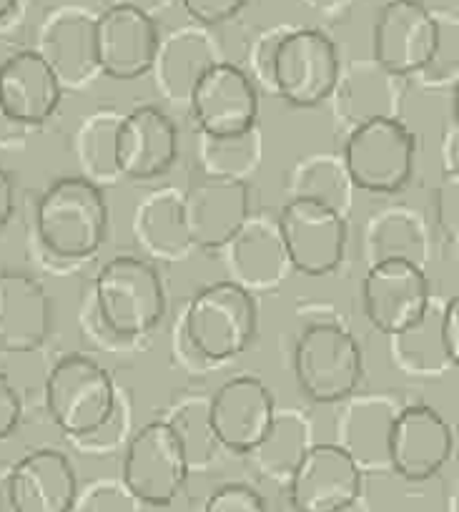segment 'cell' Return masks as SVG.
<instances>
[{
    "label": "cell",
    "instance_id": "34",
    "mask_svg": "<svg viewBox=\"0 0 459 512\" xmlns=\"http://www.w3.org/2000/svg\"><path fill=\"white\" fill-rule=\"evenodd\" d=\"M389 339H392V354L397 364L409 372L437 374L452 367L442 342V309H434L432 304L417 324Z\"/></svg>",
    "mask_w": 459,
    "mask_h": 512
},
{
    "label": "cell",
    "instance_id": "1",
    "mask_svg": "<svg viewBox=\"0 0 459 512\" xmlns=\"http://www.w3.org/2000/svg\"><path fill=\"white\" fill-rule=\"evenodd\" d=\"M106 194L86 176H63L36 206V251L51 272H73L101 251L108 236Z\"/></svg>",
    "mask_w": 459,
    "mask_h": 512
},
{
    "label": "cell",
    "instance_id": "24",
    "mask_svg": "<svg viewBox=\"0 0 459 512\" xmlns=\"http://www.w3.org/2000/svg\"><path fill=\"white\" fill-rule=\"evenodd\" d=\"M61 98V81L38 51H18L0 63V103L23 126H43Z\"/></svg>",
    "mask_w": 459,
    "mask_h": 512
},
{
    "label": "cell",
    "instance_id": "27",
    "mask_svg": "<svg viewBox=\"0 0 459 512\" xmlns=\"http://www.w3.org/2000/svg\"><path fill=\"white\" fill-rule=\"evenodd\" d=\"M342 405V415L337 422V445L344 447L362 470L377 465V462H384L389 467V427L402 407L394 405L387 395H352Z\"/></svg>",
    "mask_w": 459,
    "mask_h": 512
},
{
    "label": "cell",
    "instance_id": "7",
    "mask_svg": "<svg viewBox=\"0 0 459 512\" xmlns=\"http://www.w3.org/2000/svg\"><path fill=\"white\" fill-rule=\"evenodd\" d=\"M189 472L184 447L164 420L138 427L121 452V482L146 507H169Z\"/></svg>",
    "mask_w": 459,
    "mask_h": 512
},
{
    "label": "cell",
    "instance_id": "28",
    "mask_svg": "<svg viewBox=\"0 0 459 512\" xmlns=\"http://www.w3.org/2000/svg\"><path fill=\"white\" fill-rule=\"evenodd\" d=\"M312 445V420L299 407H284L274 412L266 435L246 457L264 477L286 482Z\"/></svg>",
    "mask_w": 459,
    "mask_h": 512
},
{
    "label": "cell",
    "instance_id": "14",
    "mask_svg": "<svg viewBox=\"0 0 459 512\" xmlns=\"http://www.w3.org/2000/svg\"><path fill=\"white\" fill-rule=\"evenodd\" d=\"M38 53L51 66L63 91H83L101 73L98 61L96 13L78 6H63L43 21Z\"/></svg>",
    "mask_w": 459,
    "mask_h": 512
},
{
    "label": "cell",
    "instance_id": "48",
    "mask_svg": "<svg viewBox=\"0 0 459 512\" xmlns=\"http://www.w3.org/2000/svg\"><path fill=\"white\" fill-rule=\"evenodd\" d=\"M304 3L312 8V11L322 13V16H329V13L339 11V8H342L347 0H304Z\"/></svg>",
    "mask_w": 459,
    "mask_h": 512
},
{
    "label": "cell",
    "instance_id": "44",
    "mask_svg": "<svg viewBox=\"0 0 459 512\" xmlns=\"http://www.w3.org/2000/svg\"><path fill=\"white\" fill-rule=\"evenodd\" d=\"M442 342L449 364L459 369V294L442 307Z\"/></svg>",
    "mask_w": 459,
    "mask_h": 512
},
{
    "label": "cell",
    "instance_id": "41",
    "mask_svg": "<svg viewBox=\"0 0 459 512\" xmlns=\"http://www.w3.org/2000/svg\"><path fill=\"white\" fill-rule=\"evenodd\" d=\"M171 352H174L176 364L191 374H211V372H216V369L224 367V364H219V362H214V359L206 357V354L201 352L194 342H191V337L186 334L181 312H179V317H176L174 329H171Z\"/></svg>",
    "mask_w": 459,
    "mask_h": 512
},
{
    "label": "cell",
    "instance_id": "23",
    "mask_svg": "<svg viewBox=\"0 0 459 512\" xmlns=\"http://www.w3.org/2000/svg\"><path fill=\"white\" fill-rule=\"evenodd\" d=\"M402 78L389 73L377 61H354L342 68L334 93V118L344 134L377 118H399Z\"/></svg>",
    "mask_w": 459,
    "mask_h": 512
},
{
    "label": "cell",
    "instance_id": "16",
    "mask_svg": "<svg viewBox=\"0 0 459 512\" xmlns=\"http://www.w3.org/2000/svg\"><path fill=\"white\" fill-rule=\"evenodd\" d=\"M219 251L229 274L226 279L251 294L274 292L294 272L276 214H251Z\"/></svg>",
    "mask_w": 459,
    "mask_h": 512
},
{
    "label": "cell",
    "instance_id": "46",
    "mask_svg": "<svg viewBox=\"0 0 459 512\" xmlns=\"http://www.w3.org/2000/svg\"><path fill=\"white\" fill-rule=\"evenodd\" d=\"M179 0H111L108 6H126V8H133V11H141L146 13L148 18H156L161 16V13L171 11V8L176 6Z\"/></svg>",
    "mask_w": 459,
    "mask_h": 512
},
{
    "label": "cell",
    "instance_id": "13",
    "mask_svg": "<svg viewBox=\"0 0 459 512\" xmlns=\"http://www.w3.org/2000/svg\"><path fill=\"white\" fill-rule=\"evenodd\" d=\"M454 450L449 422L429 405H407L394 415L387 440L389 470L407 482L432 480Z\"/></svg>",
    "mask_w": 459,
    "mask_h": 512
},
{
    "label": "cell",
    "instance_id": "21",
    "mask_svg": "<svg viewBox=\"0 0 459 512\" xmlns=\"http://www.w3.org/2000/svg\"><path fill=\"white\" fill-rule=\"evenodd\" d=\"M96 33L103 76L113 81H136L151 73L161 41L153 18L126 6H108L96 16Z\"/></svg>",
    "mask_w": 459,
    "mask_h": 512
},
{
    "label": "cell",
    "instance_id": "49",
    "mask_svg": "<svg viewBox=\"0 0 459 512\" xmlns=\"http://www.w3.org/2000/svg\"><path fill=\"white\" fill-rule=\"evenodd\" d=\"M6 472H0V512H16V507H13L11 502V495H8V482H6Z\"/></svg>",
    "mask_w": 459,
    "mask_h": 512
},
{
    "label": "cell",
    "instance_id": "20",
    "mask_svg": "<svg viewBox=\"0 0 459 512\" xmlns=\"http://www.w3.org/2000/svg\"><path fill=\"white\" fill-rule=\"evenodd\" d=\"M221 61H226L224 51L211 28L191 23L161 36L151 76L161 98L176 106H189L196 83Z\"/></svg>",
    "mask_w": 459,
    "mask_h": 512
},
{
    "label": "cell",
    "instance_id": "42",
    "mask_svg": "<svg viewBox=\"0 0 459 512\" xmlns=\"http://www.w3.org/2000/svg\"><path fill=\"white\" fill-rule=\"evenodd\" d=\"M189 18L199 26L214 28L229 23L246 8L249 0H179Z\"/></svg>",
    "mask_w": 459,
    "mask_h": 512
},
{
    "label": "cell",
    "instance_id": "15",
    "mask_svg": "<svg viewBox=\"0 0 459 512\" xmlns=\"http://www.w3.org/2000/svg\"><path fill=\"white\" fill-rule=\"evenodd\" d=\"M259 96L244 68L221 61L196 83L186 108L199 134L229 136L259 126Z\"/></svg>",
    "mask_w": 459,
    "mask_h": 512
},
{
    "label": "cell",
    "instance_id": "37",
    "mask_svg": "<svg viewBox=\"0 0 459 512\" xmlns=\"http://www.w3.org/2000/svg\"><path fill=\"white\" fill-rule=\"evenodd\" d=\"M143 502L121 480H96L78 490L71 512H143Z\"/></svg>",
    "mask_w": 459,
    "mask_h": 512
},
{
    "label": "cell",
    "instance_id": "43",
    "mask_svg": "<svg viewBox=\"0 0 459 512\" xmlns=\"http://www.w3.org/2000/svg\"><path fill=\"white\" fill-rule=\"evenodd\" d=\"M23 417V402L18 390L6 374H0V440H6L16 432Z\"/></svg>",
    "mask_w": 459,
    "mask_h": 512
},
{
    "label": "cell",
    "instance_id": "11",
    "mask_svg": "<svg viewBox=\"0 0 459 512\" xmlns=\"http://www.w3.org/2000/svg\"><path fill=\"white\" fill-rule=\"evenodd\" d=\"M432 289L424 267L407 259H384L367 269L362 282V307L384 337L404 332L427 314Z\"/></svg>",
    "mask_w": 459,
    "mask_h": 512
},
{
    "label": "cell",
    "instance_id": "6",
    "mask_svg": "<svg viewBox=\"0 0 459 512\" xmlns=\"http://www.w3.org/2000/svg\"><path fill=\"white\" fill-rule=\"evenodd\" d=\"M417 139L402 118H377L349 131L342 159L354 189L397 194L412 181Z\"/></svg>",
    "mask_w": 459,
    "mask_h": 512
},
{
    "label": "cell",
    "instance_id": "18",
    "mask_svg": "<svg viewBox=\"0 0 459 512\" xmlns=\"http://www.w3.org/2000/svg\"><path fill=\"white\" fill-rule=\"evenodd\" d=\"M179 159V128L164 108L141 103L123 113L118 128V169L123 179L153 181Z\"/></svg>",
    "mask_w": 459,
    "mask_h": 512
},
{
    "label": "cell",
    "instance_id": "2",
    "mask_svg": "<svg viewBox=\"0 0 459 512\" xmlns=\"http://www.w3.org/2000/svg\"><path fill=\"white\" fill-rule=\"evenodd\" d=\"M294 377L301 395L317 405H339L357 395L364 354L342 319L301 327L294 344Z\"/></svg>",
    "mask_w": 459,
    "mask_h": 512
},
{
    "label": "cell",
    "instance_id": "50",
    "mask_svg": "<svg viewBox=\"0 0 459 512\" xmlns=\"http://www.w3.org/2000/svg\"><path fill=\"white\" fill-rule=\"evenodd\" d=\"M452 121H454V128L459 131V78L457 83H454V91H452Z\"/></svg>",
    "mask_w": 459,
    "mask_h": 512
},
{
    "label": "cell",
    "instance_id": "36",
    "mask_svg": "<svg viewBox=\"0 0 459 512\" xmlns=\"http://www.w3.org/2000/svg\"><path fill=\"white\" fill-rule=\"evenodd\" d=\"M289 31L291 26L266 28V31L256 33V38L249 43V48H246L244 71L249 73V78L254 81V86L259 88V93H266V96H276V88H274L276 53H279L281 41H284V36Z\"/></svg>",
    "mask_w": 459,
    "mask_h": 512
},
{
    "label": "cell",
    "instance_id": "4",
    "mask_svg": "<svg viewBox=\"0 0 459 512\" xmlns=\"http://www.w3.org/2000/svg\"><path fill=\"white\" fill-rule=\"evenodd\" d=\"M186 334L214 362L244 354L259 332V309L249 289L231 279L206 284L181 307Z\"/></svg>",
    "mask_w": 459,
    "mask_h": 512
},
{
    "label": "cell",
    "instance_id": "22",
    "mask_svg": "<svg viewBox=\"0 0 459 512\" xmlns=\"http://www.w3.org/2000/svg\"><path fill=\"white\" fill-rule=\"evenodd\" d=\"M8 495L16 512H71L78 480L71 460L58 450H33L6 472Z\"/></svg>",
    "mask_w": 459,
    "mask_h": 512
},
{
    "label": "cell",
    "instance_id": "33",
    "mask_svg": "<svg viewBox=\"0 0 459 512\" xmlns=\"http://www.w3.org/2000/svg\"><path fill=\"white\" fill-rule=\"evenodd\" d=\"M161 420L179 437L189 470L206 467L224 452L211 422V395L179 397Z\"/></svg>",
    "mask_w": 459,
    "mask_h": 512
},
{
    "label": "cell",
    "instance_id": "12",
    "mask_svg": "<svg viewBox=\"0 0 459 512\" xmlns=\"http://www.w3.org/2000/svg\"><path fill=\"white\" fill-rule=\"evenodd\" d=\"M364 470L337 442L312 445L286 480L294 512H347L362 495Z\"/></svg>",
    "mask_w": 459,
    "mask_h": 512
},
{
    "label": "cell",
    "instance_id": "19",
    "mask_svg": "<svg viewBox=\"0 0 459 512\" xmlns=\"http://www.w3.org/2000/svg\"><path fill=\"white\" fill-rule=\"evenodd\" d=\"M274 392L254 374H236L211 395V422L221 447L249 455L274 420Z\"/></svg>",
    "mask_w": 459,
    "mask_h": 512
},
{
    "label": "cell",
    "instance_id": "3",
    "mask_svg": "<svg viewBox=\"0 0 459 512\" xmlns=\"http://www.w3.org/2000/svg\"><path fill=\"white\" fill-rule=\"evenodd\" d=\"M101 317L121 337L141 342L166 317V287L159 269L141 256H113L91 284Z\"/></svg>",
    "mask_w": 459,
    "mask_h": 512
},
{
    "label": "cell",
    "instance_id": "45",
    "mask_svg": "<svg viewBox=\"0 0 459 512\" xmlns=\"http://www.w3.org/2000/svg\"><path fill=\"white\" fill-rule=\"evenodd\" d=\"M28 134H31V128L18 123L0 103V149H18V146L26 144Z\"/></svg>",
    "mask_w": 459,
    "mask_h": 512
},
{
    "label": "cell",
    "instance_id": "30",
    "mask_svg": "<svg viewBox=\"0 0 459 512\" xmlns=\"http://www.w3.org/2000/svg\"><path fill=\"white\" fill-rule=\"evenodd\" d=\"M286 199L317 201L349 219L352 211V179L344 159L337 154H309L294 164L286 176Z\"/></svg>",
    "mask_w": 459,
    "mask_h": 512
},
{
    "label": "cell",
    "instance_id": "31",
    "mask_svg": "<svg viewBox=\"0 0 459 512\" xmlns=\"http://www.w3.org/2000/svg\"><path fill=\"white\" fill-rule=\"evenodd\" d=\"M196 164L201 174L219 176V179L246 181L264 164V136L261 128L254 126L249 131L229 136L199 134L196 146Z\"/></svg>",
    "mask_w": 459,
    "mask_h": 512
},
{
    "label": "cell",
    "instance_id": "47",
    "mask_svg": "<svg viewBox=\"0 0 459 512\" xmlns=\"http://www.w3.org/2000/svg\"><path fill=\"white\" fill-rule=\"evenodd\" d=\"M13 209H16V189L13 179L3 166H0V229L11 221Z\"/></svg>",
    "mask_w": 459,
    "mask_h": 512
},
{
    "label": "cell",
    "instance_id": "51",
    "mask_svg": "<svg viewBox=\"0 0 459 512\" xmlns=\"http://www.w3.org/2000/svg\"><path fill=\"white\" fill-rule=\"evenodd\" d=\"M18 0H0V21H6L13 11H16Z\"/></svg>",
    "mask_w": 459,
    "mask_h": 512
},
{
    "label": "cell",
    "instance_id": "35",
    "mask_svg": "<svg viewBox=\"0 0 459 512\" xmlns=\"http://www.w3.org/2000/svg\"><path fill=\"white\" fill-rule=\"evenodd\" d=\"M131 400H128L126 392H118V400L113 412L108 415L106 422L96 427L88 435L78 437V440H71L73 445L78 447L86 455H111V452L126 447L128 437H131Z\"/></svg>",
    "mask_w": 459,
    "mask_h": 512
},
{
    "label": "cell",
    "instance_id": "10",
    "mask_svg": "<svg viewBox=\"0 0 459 512\" xmlns=\"http://www.w3.org/2000/svg\"><path fill=\"white\" fill-rule=\"evenodd\" d=\"M276 219L294 272L327 277L342 267L349 244L347 216L317 201L286 199Z\"/></svg>",
    "mask_w": 459,
    "mask_h": 512
},
{
    "label": "cell",
    "instance_id": "9",
    "mask_svg": "<svg viewBox=\"0 0 459 512\" xmlns=\"http://www.w3.org/2000/svg\"><path fill=\"white\" fill-rule=\"evenodd\" d=\"M439 38L442 23L422 0H389L374 21L372 58L394 76H417L437 56Z\"/></svg>",
    "mask_w": 459,
    "mask_h": 512
},
{
    "label": "cell",
    "instance_id": "29",
    "mask_svg": "<svg viewBox=\"0 0 459 512\" xmlns=\"http://www.w3.org/2000/svg\"><path fill=\"white\" fill-rule=\"evenodd\" d=\"M123 113L116 106H101L88 113L76 131V159L81 176L103 186H116L123 181L118 169V128Z\"/></svg>",
    "mask_w": 459,
    "mask_h": 512
},
{
    "label": "cell",
    "instance_id": "5",
    "mask_svg": "<svg viewBox=\"0 0 459 512\" xmlns=\"http://www.w3.org/2000/svg\"><path fill=\"white\" fill-rule=\"evenodd\" d=\"M111 372L81 352L66 354L46 377V410L68 440L88 435L108 420L118 400Z\"/></svg>",
    "mask_w": 459,
    "mask_h": 512
},
{
    "label": "cell",
    "instance_id": "38",
    "mask_svg": "<svg viewBox=\"0 0 459 512\" xmlns=\"http://www.w3.org/2000/svg\"><path fill=\"white\" fill-rule=\"evenodd\" d=\"M78 322H81V332L88 342L93 344L101 352H113V354H126L141 349V342H133V339L121 337L116 329H111L106 324V319L101 317V309H98L93 292L88 289V294L81 302V312H78Z\"/></svg>",
    "mask_w": 459,
    "mask_h": 512
},
{
    "label": "cell",
    "instance_id": "40",
    "mask_svg": "<svg viewBox=\"0 0 459 512\" xmlns=\"http://www.w3.org/2000/svg\"><path fill=\"white\" fill-rule=\"evenodd\" d=\"M201 512H269V505L261 492L246 482H229L206 497Z\"/></svg>",
    "mask_w": 459,
    "mask_h": 512
},
{
    "label": "cell",
    "instance_id": "32",
    "mask_svg": "<svg viewBox=\"0 0 459 512\" xmlns=\"http://www.w3.org/2000/svg\"><path fill=\"white\" fill-rule=\"evenodd\" d=\"M369 267L384 259H407L424 267L427 241L417 214L409 209L379 211L364 231Z\"/></svg>",
    "mask_w": 459,
    "mask_h": 512
},
{
    "label": "cell",
    "instance_id": "39",
    "mask_svg": "<svg viewBox=\"0 0 459 512\" xmlns=\"http://www.w3.org/2000/svg\"><path fill=\"white\" fill-rule=\"evenodd\" d=\"M434 219L449 244L459 249V169L444 171L434 189Z\"/></svg>",
    "mask_w": 459,
    "mask_h": 512
},
{
    "label": "cell",
    "instance_id": "25",
    "mask_svg": "<svg viewBox=\"0 0 459 512\" xmlns=\"http://www.w3.org/2000/svg\"><path fill=\"white\" fill-rule=\"evenodd\" d=\"M51 329L46 287L23 272H0V349L36 352Z\"/></svg>",
    "mask_w": 459,
    "mask_h": 512
},
{
    "label": "cell",
    "instance_id": "8",
    "mask_svg": "<svg viewBox=\"0 0 459 512\" xmlns=\"http://www.w3.org/2000/svg\"><path fill=\"white\" fill-rule=\"evenodd\" d=\"M342 73L337 43L319 28L291 26L276 53V98L299 108L327 101Z\"/></svg>",
    "mask_w": 459,
    "mask_h": 512
},
{
    "label": "cell",
    "instance_id": "26",
    "mask_svg": "<svg viewBox=\"0 0 459 512\" xmlns=\"http://www.w3.org/2000/svg\"><path fill=\"white\" fill-rule=\"evenodd\" d=\"M133 236L156 262H186L196 246L186 226L184 191L176 186L148 191L133 211Z\"/></svg>",
    "mask_w": 459,
    "mask_h": 512
},
{
    "label": "cell",
    "instance_id": "17",
    "mask_svg": "<svg viewBox=\"0 0 459 512\" xmlns=\"http://www.w3.org/2000/svg\"><path fill=\"white\" fill-rule=\"evenodd\" d=\"M184 214L196 249L219 251L249 221V184L196 171L184 191Z\"/></svg>",
    "mask_w": 459,
    "mask_h": 512
}]
</instances>
